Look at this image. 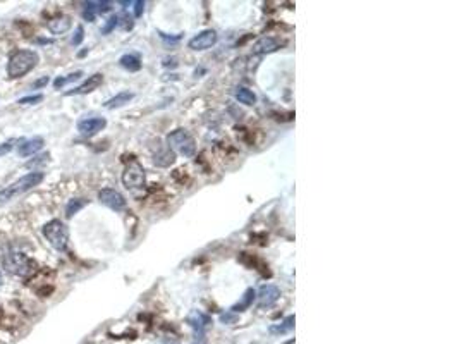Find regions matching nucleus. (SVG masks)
Returning a JSON list of instances; mask_svg holds the SVG:
<instances>
[{"mask_svg": "<svg viewBox=\"0 0 459 344\" xmlns=\"http://www.w3.org/2000/svg\"><path fill=\"white\" fill-rule=\"evenodd\" d=\"M40 57L34 50H17L11 55L7 64V74L11 79L23 78L24 74H28L29 71H33L37 67Z\"/></svg>", "mask_w": 459, "mask_h": 344, "instance_id": "1", "label": "nucleus"}, {"mask_svg": "<svg viewBox=\"0 0 459 344\" xmlns=\"http://www.w3.org/2000/svg\"><path fill=\"white\" fill-rule=\"evenodd\" d=\"M43 178H45V174H43L42 170L28 172V174H24L23 178L14 181L12 184H9V186H6L4 189H0V201H9V200H12V198L23 195V193H26L28 189L38 186V184L43 181Z\"/></svg>", "mask_w": 459, "mask_h": 344, "instance_id": "2", "label": "nucleus"}, {"mask_svg": "<svg viewBox=\"0 0 459 344\" xmlns=\"http://www.w3.org/2000/svg\"><path fill=\"white\" fill-rule=\"evenodd\" d=\"M2 265L9 274L19 277H28L37 270V263L21 251H11V253L4 255Z\"/></svg>", "mask_w": 459, "mask_h": 344, "instance_id": "3", "label": "nucleus"}, {"mask_svg": "<svg viewBox=\"0 0 459 344\" xmlns=\"http://www.w3.org/2000/svg\"><path fill=\"white\" fill-rule=\"evenodd\" d=\"M43 236L55 250L64 251L69 245V229L59 219H54L43 226Z\"/></svg>", "mask_w": 459, "mask_h": 344, "instance_id": "4", "label": "nucleus"}, {"mask_svg": "<svg viewBox=\"0 0 459 344\" xmlns=\"http://www.w3.org/2000/svg\"><path fill=\"white\" fill-rule=\"evenodd\" d=\"M167 143H169V148L174 153H181V155L188 158H191L196 153L195 140L191 138V134L186 129H175L169 133L167 134Z\"/></svg>", "mask_w": 459, "mask_h": 344, "instance_id": "5", "label": "nucleus"}, {"mask_svg": "<svg viewBox=\"0 0 459 344\" xmlns=\"http://www.w3.org/2000/svg\"><path fill=\"white\" fill-rule=\"evenodd\" d=\"M122 184L127 189H138L143 188L147 184V172H145L143 165L138 162H131L126 165L124 172H122Z\"/></svg>", "mask_w": 459, "mask_h": 344, "instance_id": "6", "label": "nucleus"}, {"mask_svg": "<svg viewBox=\"0 0 459 344\" xmlns=\"http://www.w3.org/2000/svg\"><path fill=\"white\" fill-rule=\"evenodd\" d=\"M217 42H219V35L215 29H203V31H200L189 40L188 47L195 52H201V50H208Z\"/></svg>", "mask_w": 459, "mask_h": 344, "instance_id": "7", "label": "nucleus"}, {"mask_svg": "<svg viewBox=\"0 0 459 344\" xmlns=\"http://www.w3.org/2000/svg\"><path fill=\"white\" fill-rule=\"evenodd\" d=\"M98 200H100L105 207H109L110 210L121 212V210H124V209H126V198L122 196L119 191H116V189H112V188H103V189H100Z\"/></svg>", "mask_w": 459, "mask_h": 344, "instance_id": "8", "label": "nucleus"}, {"mask_svg": "<svg viewBox=\"0 0 459 344\" xmlns=\"http://www.w3.org/2000/svg\"><path fill=\"white\" fill-rule=\"evenodd\" d=\"M280 298V289L273 284H263L262 288L258 289L257 299H258V306L260 308H270L279 301Z\"/></svg>", "mask_w": 459, "mask_h": 344, "instance_id": "9", "label": "nucleus"}, {"mask_svg": "<svg viewBox=\"0 0 459 344\" xmlns=\"http://www.w3.org/2000/svg\"><path fill=\"white\" fill-rule=\"evenodd\" d=\"M105 126H107L105 117H90L78 122V131L83 136H86V138H91V136L98 134L100 131H103Z\"/></svg>", "mask_w": 459, "mask_h": 344, "instance_id": "10", "label": "nucleus"}, {"mask_svg": "<svg viewBox=\"0 0 459 344\" xmlns=\"http://www.w3.org/2000/svg\"><path fill=\"white\" fill-rule=\"evenodd\" d=\"M101 83H103V74L96 73V74H93V76L88 78L86 81L83 83V85H79L78 88H74V90L65 91V95L69 96V95H86V93H91V91L96 90V88H98Z\"/></svg>", "mask_w": 459, "mask_h": 344, "instance_id": "11", "label": "nucleus"}, {"mask_svg": "<svg viewBox=\"0 0 459 344\" xmlns=\"http://www.w3.org/2000/svg\"><path fill=\"white\" fill-rule=\"evenodd\" d=\"M43 145H45V140L40 138V136H34V138H29V140H23L19 147H17V153H19L21 157H29V155H33V153L40 152V150L43 148Z\"/></svg>", "mask_w": 459, "mask_h": 344, "instance_id": "12", "label": "nucleus"}, {"mask_svg": "<svg viewBox=\"0 0 459 344\" xmlns=\"http://www.w3.org/2000/svg\"><path fill=\"white\" fill-rule=\"evenodd\" d=\"M70 26H73V19H70L69 16H65V14L57 16V17H54V19H50L47 23L48 31H50L52 35H64L65 31H69Z\"/></svg>", "mask_w": 459, "mask_h": 344, "instance_id": "13", "label": "nucleus"}, {"mask_svg": "<svg viewBox=\"0 0 459 344\" xmlns=\"http://www.w3.org/2000/svg\"><path fill=\"white\" fill-rule=\"evenodd\" d=\"M277 48H279V40L273 37H262L253 45V54H257V55L272 54V52H275Z\"/></svg>", "mask_w": 459, "mask_h": 344, "instance_id": "14", "label": "nucleus"}, {"mask_svg": "<svg viewBox=\"0 0 459 344\" xmlns=\"http://www.w3.org/2000/svg\"><path fill=\"white\" fill-rule=\"evenodd\" d=\"M210 317L205 315L201 312H193L191 315L188 317V324L195 329V334H205V327L210 324Z\"/></svg>", "mask_w": 459, "mask_h": 344, "instance_id": "15", "label": "nucleus"}, {"mask_svg": "<svg viewBox=\"0 0 459 344\" xmlns=\"http://www.w3.org/2000/svg\"><path fill=\"white\" fill-rule=\"evenodd\" d=\"M175 162V153L170 148H164L153 155V164L157 167H170Z\"/></svg>", "mask_w": 459, "mask_h": 344, "instance_id": "16", "label": "nucleus"}, {"mask_svg": "<svg viewBox=\"0 0 459 344\" xmlns=\"http://www.w3.org/2000/svg\"><path fill=\"white\" fill-rule=\"evenodd\" d=\"M234 96H236V100L242 105H248V107H251V105L257 104V95H255L253 90H250V88H244V86H239L236 88V91H234Z\"/></svg>", "mask_w": 459, "mask_h": 344, "instance_id": "17", "label": "nucleus"}, {"mask_svg": "<svg viewBox=\"0 0 459 344\" xmlns=\"http://www.w3.org/2000/svg\"><path fill=\"white\" fill-rule=\"evenodd\" d=\"M134 98V93L132 91H121L116 96H112L110 100L105 102V107L107 109H119V107H124L126 104H129L131 100Z\"/></svg>", "mask_w": 459, "mask_h": 344, "instance_id": "18", "label": "nucleus"}, {"mask_svg": "<svg viewBox=\"0 0 459 344\" xmlns=\"http://www.w3.org/2000/svg\"><path fill=\"white\" fill-rule=\"evenodd\" d=\"M255 298H257V291H255L253 288L246 289V293H244V296H242V299H241L239 303H237V305H234V306L231 308V312L239 313V312L248 310V308L251 306V303L255 301Z\"/></svg>", "mask_w": 459, "mask_h": 344, "instance_id": "19", "label": "nucleus"}, {"mask_svg": "<svg viewBox=\"0 0 459 344\" xmlns=\"http://www.w3.org/2000/svg\"><path fill=\"white\" fill-rule=\"evenodd\" d=\"M119 64L122 65L124 69L131 71V73H136V71L141 69V60L138 55H132V54H126L119 59Z\"/></svg>", "mask_w": 459, "mask_h": 344, "instance_id": "20", "label": "nucleus"}, {"mask_svg": "<svg viewBox=\"0 0 459 344\" xmlns=\"http://www.w3.org/2000/svg\"><path fill=\"white\" fill-rule=\"evenodd\" d=\"M86 205H88V200H85V198H73V200H69L67 207H65V215H67V217H74V215H76L81 209H85Z\"/></svg>", "mask_w": 459, "mask_h": 344, "instance_id": "21", "label": "nucleus"}, {"mask_svg": "<svg viewBox=\"0 0 459 344\" xmlns=\"http://www.w3.org/2000/svg\"><path fill=\"white\" fill-rule=\"evenodd\" d=\"M293 329H294V315H291L286 320H282L279 325H272L270 332L272 334H286V332H291Z\"/></svg>", "mask_w": 459, "mask_h": 344, "instance_id": "22", "label": "nucleus"}, {"mask_svg": "<svg viewBox=\"0 0 459 344\" xmlns=\"http://www.w3.org/2000/svg\"><path fill=\"white\" fill-rule=\"evenodd\" d=\"M81 76H83V71H76V73L69 74V76H65V78H59V79H55V81H54V86H55V88H62L64 85H67V83L76 81V79H79Z\"/></svg>", "mask_w": 459, "mask_h": 344, "instance_id": "23", "label": "nucleus"}, {"mask_svg": "<svg viewBox=\"0 0 459 344\" xmlns=\"http://www.w3.org/2000/svg\"><path fill=\"white\" fill-rule=\"evenodd\" d=\"M96 16V2H86L85 9H83V17L86 21H95Z\"/></svg>", "mask_w": 459, "mask_h": 344, "instance_id": "24", "label": "nucleus"}, {"mask_svg": "<svg viewBox=\"0 0 459 344\" xmlns=\"http://www.w3.org/2000/svg\"><path fill=\"white\" fill-rule=\"evenodd\" d=\"M220 322L226 324V325H231V324H234V322H237V313H234V312L222 313V315H220Z\"/></svg>", "mask_w": 459, "mask_h": 344, "instance_id": "25", "label": "nucleus"}, {"mask_svg": "<svg viewBox=\"0 0 459 344\" xmlns=\"http://www.w3.org/2000/svg\"><path fill=\"white\" fill-rule=\"evenodd\" d=\"M43 100V95H31V96H24V98H21L17 104L21 105H34V104H40Z\"/></svg>", "mask_w": 459, "mask_h": 344, "instance_id": "26", "label": "nucleus"}, {"mask_svg": "<svg viewBox=\"0 0 459 344\" xmlns=\"http://www.w3.org/2000/svg\"><path fill=\"white\" fill-rule=\"evenodd\" d=\"M117 24H119V17H117V16H112V17H110V19L107 21V24L103 26V29H101V33H103V35H109L110 31H112L114 28H116Z\"/></svg>", "mask_w": 459, "mask_h": 344, "instance_id": "27", "label": "nucleus"}, {"mask_svg": "<svg viewBox=\"0 0 459 344\" xmlns=\"http://www.w3.org/2000/svg\"><path fill=\"white\" fill-rule=\"evenodd\" d=\"M19 141H21V140H9V141H6V143L0 145V157L6 155V153L11 152V150L14 148V143H19Z\"/></svg>", "mask_w": 459, "mask_h": 344, "instance_id": "28", "label": "nucleus"}, {"mask_svg": "<svg viewBox=\"0 0 459 344\" xmlns=\"http://www.w3.org/2000/svg\"><path fill=\"white\" fill-rule=\"evenodd\" d=\"M83 38H85V29H83V26H78L76 28V33H74L73 37V45H79V43L83 42Z\"/></svg>", "mask_w": 459, "mask_h": 344, "instance_id": "29", "label": "nucleus"}, {"mask_svg": "<svg viewBox=\"0 0 459 344\" xmlns=\"http://www.w3.org/2000/svg\"><path fill=\"white\" fill-rule=\"evenodd\" d=\"M48 158H50V153H43L42 157H37L34 160H29L28 164H26V167H33L37 164H45V162H48Z\"/></svg>", "mask_w": 459, "mask_h": 344, "instance_id": "30", "label": "nucleus"}, {"mask_svg": "<svg viewBox=\"0 0 459 344\" xmlns=\"http://www.w3.org/2000/svg\"><path fill=\"white\" fill-rule=\"evenodd\" d=\"M112 9V4L110 2H96V14H103V12H109Z\"/></svg>", "mask_w": 459, "mask_h": 344, "instance_id": "31", "label": "nucleus"}, {"mask_svg": "<svg viewBox=\"0 0 459 344\" xmlns=\"http://www.w3.org/2000/svg\"><path fill=\"white\" fill-rule=\"evenodd\" d=\"M145 11V2L143 0H138V2H134V17H139L141 14H143Z\"/></svg>", "mask_w": 459, "mask_h": 344, "instance_id": "32", "label": "nucleus"}, {"mask_svg": "<svg viewBox=\"0 0 459 344\" xmlns=\"http://www.w3.org/2000/svg\"><path fill=\"white\" fill-rule=\"evenodd\" d=\"M48 83V78H42V79H38V81H34V85H33V88H40V86H45Z\"/></svg>", "mask_w": 459, "mask_h": 344, "instance_id": "33", "label": "nucleus"}, {"mask_svg": "<svg viewBox=\"0 0 459 344\" xmlns=\"http://www.w3.org/2000/svg\"><path fill=\"white\" fill-rule=\"evenodd\" d=\"M0 286H2V274H0Z\"/></svg>", "mask_w": 459, "mask_h": 344, "instance_id": "34", "label": "nucleus"}]
</instances>
